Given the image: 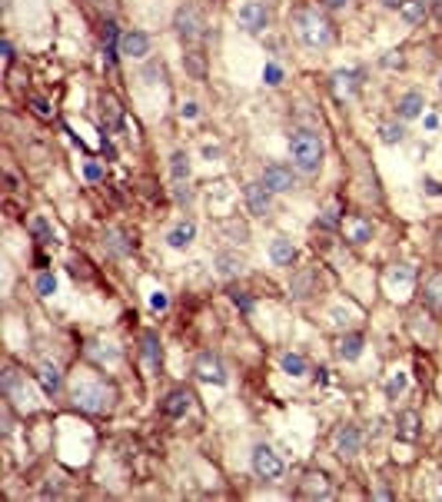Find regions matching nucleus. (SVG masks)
I'll return each mask as SVG.
<instances>
[{
    "label": "nucleus",
    "mask_w": 442,
    "mask_h": 502,
    "mask_svg": "<svg viewBox=\"0 0 442 502\" xmlns=\"http://www.w3.org/2000/svg\"><path fill=\"white\" fill-rule=\"evenodd\" d=\"M70 399H74V406L83 412H110L114 410V390L103 383V379H96L90 372H80L77 379H74V386H70Z\"/></svg>",
    "instance_id": "obj_1"
},
{
    "label": "nucleus",
    "mask_w": 442,
    "mask_h": 502,
    "mask_svg": "<svg viewBox=\"0 0 442 502\" xmlns=\"http://www.w3.org/2000/svg\"><path fill=\"white\" fill-rule=\"evenodd\" d=\"M289 153H293V163L296 170H303V173H316V170L323 167V140H319V133L313 130H293L289 137Z\"/></svg>",
    "instance_id": "obj_2"
},
{
    "label": "nucleus",
    "mask_w": 442,
    "mask_h": 502,
    "mask_svg": "<svg viewBox=\"0 0 442 502\" xmlns=\"http://www.w3.org/2000/svg\"><path fill=\"white\" fill-rule=\"evenodd\" d=\"M293 23H296L299 40L309 43V47H329V43H333V23H329L316 7H299L296 17H293Z\"/></svg>",
    "instance_id": "obj_3"
},
{
    "label": "nucleus",
    "mask_w": 442,
    "mask_h": 502,
    "mask_svg": "<svg viewBox=\"0 0 442 502\" xmlns=\"http://www.w3.org/2000/svg\"><path fill=\"white\" fill-rule=\"evenodd\" d=\"M173 30L183 40H200L203 30H207V20H203V14H200L193 3H183V7L173 14Z\"/></svg>",
    "instance_id": "obj_4"
},
{
    "label": "nucleus",
    "mask_w": 442,
    "mask_h": 502,
    "mask_svg": "<svg viewBox=\"0 0 442 502\" xmlns=\"http://www.w3.org/2000/svg\"><path fill=\"white\" fill-rule=\"evenodd\" d=\"M253 472L260 479H266V483L280 479L283 476V459L276 456V449L266 446V443H260V446L253 449Z\"/></svg>",
    "instance_id": "obj_5"
},
{
    "label": "nucleus",
    "mask_w": 442,
    "mask_h": 502,
    "mask_svg": "<svg viewBox=\"0 0 442 502\" xmlns=\"http://www.w3.org/2000/svg\"><path fill=\"white\" fill-rule=\"evenodd\" d=\"M333 449H336L339 459H352V456H359V449H363V432H359V426L343 423V426L333 432Z\"/></svg>",
    "instance_id": "obj_6"
},
{
    "label": "nucleus",
    "mask_w": 442,
    "mask_h": 502,
    "mask_svg": "<svg viewBox=\"0 0 442 502\" xmlns=\"http://www.w3.org/2000/svg\"><path fill=\"white\" fill-rule=\"evenodd\" d=\"M236 20H240V27H243L246 34H260V30H266V23H269L266 3H263V0H246V3L240 7Z\"/></svg>",
    "instance_id": "obj_7"
},
{
    "label": "nucleus",
    "mask_w": 442,
    "mask_h": 502,
    "mask_svg": "<svg viewBox=\"0 0 442 502\" xmlns=\"http://www.w3.org/2000/svg\"><path fill=\"white\" fill-rule=\"evenodd\" d=\"M193 376H196L200 383H213V386H223V383H227V370H223L220 356H213V353H200V356H196Z\"/></svg>",
    "instance_id": "obj_8"
},
{
    "label": "nucleus",
    "mask_w": 442,
    "mask_h": 502,
    "mask_svg": "<svg viewBox=\"0 0 442 502\" xmlns=\"http://www.w3.org/2000/svg\"><path fill=\"white\" fill-rule=\"evenodd\" d=\"M263 186H266L269 193H289L296 186V173L286 163H269L263 170Z\"/></svg>",
    "instance_id": "obj_9"
},
{
    "label": "nucleus",
    "mask_w": 442,
    "mask_h": 502,
    "mask_svg": "<svg viewBox=\"0 0 442 502\" xmlns=\"http://www.w3.org/2000/svg\"><path fill=\"white\" fill-rule=\"evenodd\" d=\"M299 496L303 499H329L333 496V485H329V476L326 472H306L303 483H299Z\"/></svg>",
    "instance_id": "obj_10"
},
{
    "label": "nucleus",
    "mask_w": 442,
    "mask_h": 502,
    "mask_svg": "<svg viewBox=\"0 0 442 502\" xmlns=\"http://www.w3.org/2000/svg\"><path fill=\"white\" fill-rule=\"evenodd\" d=\"M120 54L123 57H147L150 54V37L143 30H123L120 37Z\"/></svg>",
    "instance_id": "obj_11"
},
{
    "label": "nucleus",
    "mask_w": 442,
    "mask_h": 502,
    "mask_svg": "<svg viewBox=\"0 0 442 502\" xmlns=\"http://www.w3.org/2000/svg\"><path fill=\"white\" fill-rule=\"evenodd\" d=\"M343 233H346V240L352 246H363V243L372 240V223L366 217H346L343 220Z\"/></svg>",
    "instance_id": "obj_12"
},
{
    "label": "nucleus",
    "mask_w": 442,
    "mask_h": 502,
    "mask_svg": "<svg viewBox=\"0 0 442 502\" xmlns=\"http://www.w3.org/2000/svg\"><path fill=\"white\" fill-rule=\"evenodd\" d=\"M329 87H333V93H336L339 100H349V97L359 93V74H356V70H336L333 80H329Z\"/></svg>",
    "instance_id": "obj_13"
},
{
    "label": "nucleus",
    "mask_w": 442,
    "mask_h": 502,
    "mask_svg": "<svg viewBox=\"0 0 442 502\" xmlns=\"http://www.w3.org/2000/svg\"><path fill=\"white\" fill-rule=\"evenodd\" d=\"M243 197H246V206H250L253 217H266L269 213V190L263 186V180L260 183H246Z\"/></svg>",
    "instance_id": "obj_14"
},
{
    "label": "nucleus",
    "mask_w": 442,
    "mask_h": 502,
    "mask_svg": "<svg viewBox=\"0 0 442 502\" xmlns=\"http://www.w3.org/2000/svg\"><path fill=\"white\" fill-rule=\"evenodd\" d=\"M100 117H103V123H107L110 130H116V127L123 123V107H120V100H116L110 90L100 93Z\"/></svg>",
    "instance_id": "obj_15"
},
{
    "label": "nucleus",
    "mask_w": 442,
    "mask_h": 502,
    "mask_svg": "<svg viewBox=\"0 0 442 502\" xmlns=\"http://www.w3.org/2000/svg\"><path fill=\"white\" fill-rule=\"evenodd\" d=\"M193 396L187 390H173L167 399H163V416H170V419H180V416H187V410H190Z\"/></svg>",
    "instance_id": "obj_16"
},
{
    "label": "nucleus",
    "mask_w": 442,
    "mask_h": 502,
    "mask_svg": "<svg viewBox=\"0 0 442 502\" xmlns=\"http://www.w3.org/2000/svg\"><path fill=\"white\" fill-rule=\"evenodd\" d=\"M396 436H399V443H416V439H419V412H412V410L399 412Z\"/></svg>",
    "instance_id": "obj_17"
},
{
    "label": "nucleus",
    "mask_w": 442,
    "mask_h": 502,
    "mask_svg": "<svg viewBox=\"0 0 442 502\" xmlns=\"http://www.w3.org/2000/svg\"><path fill=\"white\" fill-rule=\"evenodd\" d=\"M423 113V93L409 90L406 97H399V103H396V117L399 120H416Z\"/></svg>",
    "instance_id": "obj_18"
},
{
    "label": "nucleus",
    "mask_w": 442,
    "mask_h": 502,
    "mask_svg": "<svg viewBox=\"0 0 442 502\" xmlns=\"http://www.w3.org/2000/svg\"><path fill=\"white\" fill-rule=\"evenodd\" d=\"M269 257H273V263H280V266H293L296 263V246L286 237H276V240L269 243Z\"/></svg>",
    "instance_id": "obj_19"
},
{
    "label": "nucleus",
    "mask_w": 442,
    "mask_h": 502,
    "mask_svg": "<svg viewBox=\"0 0 442 502\" xmlns=\"http://www.w3.org/2000/svg\"><path fill=\"white\" fill-rule=\"evenodd\" d=\"M193 237H196V223L193 220H180V223L170 230V237H167V243L173 246V250H183V246H190Z\"/></svg>",
    "instance_id": "obj_20"
},
{
    "label": "nucleus",
    "mask_w": 442,
    "mask_h": 502,
    "mask_svg": "<svg viewBox=\"0 0 442 502\" xmlns=\"http://www.w3.org/2000/svg\"><path fill=\"white\" fill-rule=\"evenodd\" d=\"M423 299H425V306H429L432 313H442V273H432V277L425 279Z\"/></svg>",
    "instance_id": "obj_21"
},
{
    "label": "nucleus",
    "mask_w": 442,
    "mask_h": 502,
    "mask_svg": "<svg viewBox=\"0 0 442 502\" xmlns=\"http://www.w3.org/2000/svg\"><path fill=\"white\" fill-rule=\"evenodd\" d=\"M37 379H40V390L47 392V396H57V390H60V370L54 366V363H43L40 366V372H37Z\"/></svg>",
    "instance_id": "obj_22"
},
{
    "label": "nucleus",
    "mask_w": 442,
    "mask_h": 502,
    "mask_svg": "<svg viewBox=\"0 0 442 502\" xmlns=\"http://www.w3.org/2000/svg\"><path fill=\"white\" fill-rule=\"evenodd\" d=\"M363 346H366V339L359 333H349L339 339V356L346 359V363H356L359 356H363Z\"/></svg>",
    "instance_id": "obj_23"
},
{
    "label": "nucleus",
    "mask_w": 442,
    "mask_h": 502,
    "mask_svg": "<svg viewBox=\"0 0 442 502\" xmlns=\"http://www.w3.org/2000/svg\"><path fill=\"white\" fill-rule=\"evenodd\" d=\"M140 346H143V359L150 363V366H160V359H163V350H160V336L156 333H143L140 336Z\"/></svg>",
    "instance_id": "obj_24"
},
{
    "label": "nucleus",
    "mask_w": 442,
    "mask_h": 502,
    "mask_svg": "<svg viewBox=\"0 0 442 502\" xmlns=\"http://www.w3.org/2000/svg\"><path fill=\"white\" fill-rule=\"evenodd\" d=\"M280 366H283V372L286 376H306V356L303 353H283L280 356Z\"/></svg>",
    "instance_id": "obj_25"
},
{
    "label": "nucleus",
    "mask_w": 442,
    "mask_h": 502,
    "mask_svg": "<svg viewBox=\"0 0 442 502\" xmlns=\"http://www.w3.org/2000/svg\"><path fill=\"white\" fill-rule=\"evenodd\" d=\"M90 359H96V363H110L114 366L116 359H120V353H116V346H107V343H90Z\"/></svg>",
    "instance_id": "obj_26"
},
{
    "label": "nucleus",
    "mask_w": 442,
    "mask_h": 502,
    "mask_svg": "<svg viewBox=\"0 0 442 502\" xmlns=\"http://www.w3.org/2000/svg\"><path fill=\"white\" fill-rule=\"evenodd\" d=\"M379 137H383L386 147H396V143L406 137V130H403V123H399V120H396V123L389 120V123H379Z\"/></svg>",
    "instance_id": "obj_27"
},
{
    "label": "nucleus",
    "mask_w": 442,
    "mask_h": 502,
    "mask_svg": "<svg viewBox=\"0 0 442 502\" xmlns=\"http://www.w3.org/2000/svg\"><path fill=\"white\" fill-rule=\"evenodd\" d=\"M403 17L409 20V23H416V20H423L425 17V10H429V3H423V0H406L403 7Z\"/></svg>",
    "instance_id": "obj_28"
},
{
    "label": "nucleus",
    "mask_w": 442,
    "mask_h": 502,
    "mask_svg": "<svg viewBox=\"0 0 442 502\" xmlns=\"http://www.w3.org/2000/svg\"><path fill=\"white\" fill-rule=\"evenodd\" d=\"M170 173H173L176 183H183V180L190 177V160H187V153H173V160H170Z\"/></svg>",
    "instance_id": "obj_29"
},
{
    "label": "nucleus",
    "mask_w": 442,
    "mask_h": 502,
    "mask_svg": "<svg viewBox=\"0 0 442 502\" xmlns=\"http://www.w3.org/2000/svg\"><path fill=\"white\" fill-rule=\"evenodd\" d=\"M120 37H123V34H116V23H107V27H103V40H107V60H116V50H120Z\"/></svg>",
    "instance_id": "obj_30"
},
{
    "label": "nucleus",
    "mask_w": 442,
    "mask_h": 502,
    "mask_svg": "<svg viewBox=\"0 0 442 502\" xmlns=\"http://www.w3.org/2000/svg\"><path fill=\"white\" fill-rule=\"evenodd\" d=\"M406 383H409V379H406V372H392V376H389V383H386V396H389V399H399V396L406 392Z\"/></svg>",
    "instance_id": "obj_31"
},
{
    "label": "nucleus",
    "mask_w": 442,
    "mask_h": 502,
    "mask_svg": "<svg viewBox=\"0 0 442 502\" xmlns=\"http://www.w3.org/2000/svg\"><path fill=\"white\" fill-rule=\"evenodd\" d=\"M30 233H34L40 243H54V230L47 226L43 217H34V220H30Z\"/></svg>",
    "instance_id": "obj_32"
},
{
    "label": "nucleus",
    "mask_w": 442,
    "mask_h": 502,
    "mask_svg": "<svg viewBox=\"0 0 442 502\" xmlns=\"http://www.w3.org/2000/svg\"><path fill=\"white\" fill-rule=\"evenodd\" d=\"M240 266H243V263H240V257H230V253H220V257H216V270H220V273H227V277H230V273H236Z\"/></svg>",
    "instance_id": "obj_33"
},
{
    "label": "nucleus",
    "mask_w": 442,
    "mask_h": 502,
    "mask_svg": "<svg viewBox=\"0 0 442 502\" xmlns=\"http://www.w3.org/2000/svg\"><path fill=\"white\" fill-rule=\"evenodd\" d=\"M263 80H266L269 87H280V83H283V67H280V63H266V67H263Z\"/></svg>",
    "instance_id": "obj_34"
},
{
    "label": "nucleus",
    "mask_w": 442,
    "mask_h": 502,
    "mask_svg": "<svg viewBox=\"0 0 442 502\" xmlns=\"http://www.w3.org/2000/svg\"><path fill=\"white\" fill-rule=\"evenodd\" d=\"M37 290H40V297H54V293H57V279L50 277V273H43L37 283Z\"/></svg>",
    "instance_id": "obj_35"
},
{
    "label": "nucleus",
    "mask_w": 442,
    "mask_h": 502,
    "mask_svg": "<svg viewBox=\"0 0 442 502\" xmlns=\"http://www.w3.org/2000/svg\"><path fill=\"white\" fill-rule=\"evenodd\" d=\"M107 240H110V246H114V253H120V257H127V253H130L127 240H123V237H120L116 230H110V233H107Z\"/></svg>",
    "instance_id": "obj_36"
},
{
    "label": "nucleus",
    "mask_w": 442,
    "mask_h": 502,
    "mask_svg": "<svg viewBox=\"0 0 442 502\" xmlns=\"http://www.w3.org/2000/svg\"><path fill=\"white\" fill-rule=\"evenodd\" d=\"M389 283H412V270L409 266H392L389 270Z\"/></svg>",
    "instance_id": "obj_37"
},
{
    "label": "nucleus",
    "mask_w": 442,
    "mask_h": 502,
    "mask_svg": "<svg viewBox=\"0 0 442 502\" xmlns=\"http://www.w3.org/2000/svg\"><path fill=\"white\" fill-rule=\"evenodd\" d=\"M230 297H233V303H236L243 313H250V310H253V299L246 297V293H240V290H230Z\"/></svg>",
    "instance_id": "obj_38"
},
{
    "label": "nucleus",
    "mask_w": 442,
    "mask_h": 502,
    "mask_svg": "<svg viewBox=\"0 0 442 502\" xmlns=\"http://www.w3.org/2000/svg\"><path fill=\"white\" fill-rule=\"evenodd\" d=\"M150 306L160 313V310H167V306H170V297H167L163 290H156V293H150Z\"/></svg>",
    "instance_id": "obj_39"
},
{
    "label": "nucleus",
    "mask_w": 442,
    "mask_h": 502,
    "mask_svg": "<svg viewBox=\"0 0 442 502\" xmlns=\"http://www.w3.org/2000/svg\"><path fill=\"white\" fill-rule=\"evenodd\" d=\"M83 177H87V180H90V183H96V180H100V177H103V167H100V163H94V160H90V163H87V167H83Z\"/></svg>",
    "instance_id": "obj_40"
},
{
    "label": "nucleus",
    "mask_w": 442,
    "mask_h": 502,
    "mask_svg": "<svg viewBox=\"0 0 442 502\" xmlns=\"http://www.w3.org/2000/svg\"><path fill=\"white\" fill-rule=\"evenodd\" d=\"M30 103H34V110H37V117H43V120H50V103H47L43 97H34Z\"/></svg>",
    "instance_id": "obj_41"
},
{
    "label": "nucleus",
    "mask_w": 442,
    "mask_h": 502,
    "mask_svg": "<svg viewBox=\"0 0 442 502\" xmlns=\"http://www.w3.org/2000/svg\"><path fill=\"white\" fill-rule=\"evenodd\" d=\"M183 117H187V120H193V117H196V113H200V107H196V103H183Z\"/></svg>",
    "instance_id": "obj_42"
},
{
    "label": "nucleus",
    "mask_w": 442,
    "mask_h": 502,
    "mask_svg": "<svg viewBox=\"0 0 442 502\" xmlns=\"http://www.w3.org/2000/svg\"><path fill=\"white\" fill-rule=\"evenodd\" d=\"M333 319H336V326H346V323H349V313H343V310H333Z\"/></svg>",
    "instance_id": "obj_43"
},
{
    "label": "nucleus",
    "mask_w": 442,
    "mask_h": 502,
    "mask_svg": "<svg viewBox=\"0 0 442 502\" xmlns=\"http://www.w3.org/2000/svg\"><path fill=\"white\" fill-rule=\"evenodd\" d=\"M3 60H7V67L14 63V47H10V40H3Z\"/></svg>",
    "instance_id": "obj_44"
},
{
    "label": "nucleus",
    "mask_w": 442,
    "mask_h": 502,
    "mask_svg": "<svg viewBox=\"0 0 442 502\" xmlns=\"http://www.w3.org/2000/svg\"><path fill=\"white\" fill-rule=\"evenodd\" d=\"M323 7H329V10H339V7H346L349 0H319Z\"/></svg>",
    "instance_id": "obj_45"
},
{
    "label": "nucleus",
    "mask_w": 442,
    "mask_h": 502,
    "mask_svg": "<svg viewBox=\"0 0 442 502\" xmlns=\"http://www.w3.org/2000/svg\"><path fill=\"white\" fill-rule=\"evenodd\" d=\"M432 14L442 20V0H432Z\"/></svg>",
    "instance_id": "obj_46"
},
{
    "label": "nucleus",
    "mask_w": 442,
    "mask_h": 502,
    "mask_svg": "<svg viewBox=\"0 0 442 502\" xmlns=\"http://www.w3.org/2000/svg\"><path fill=\"white\" fill-rule=\"evenodd\" d=\"M383 3H386V7H403L406 0H383Z\"/></svg>",
    "instance_id": "obj_47"
}]
</instances>
